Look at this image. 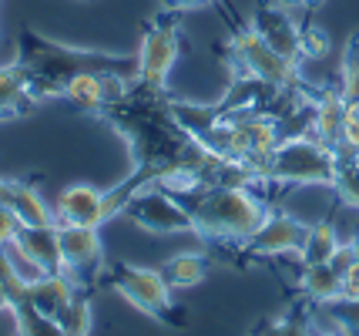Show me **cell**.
I'll list each match as a JSON object with an SVG mask.
<instances>
[{
    "label": "cell",
    "mask_w": 359,
    "mask_h": 336,
    "mask_svg": "<svg viewBox=\"0 0 359 336\" xmlns=\"http://www.w3.org/2000/svg\"><path fill=\"white\" fill-rule=\"evenodd\" d=\"M343 118H346V98L339 95V88L332 91H319L313 98V135L329 148H339L343 142Z\"/></svg>",
    "instance_id": "4fadbf2b"
},
{
    "label": "cell",
    "mask_w": 359,
    "mask_h": 336,
    "mask_svg": "<svg viewBox=\"0 0 359 336\" xmlns=\"http://www.w3.org/2000/svg\"><path fill=\"white\" fill-rule=\"evenodd\" d=\"M131 215V222L144 229V232H155V236H178V232H195V222L188 215L185 202L178 195L165 192V189H144L138 192L125 208Z\"/></svg>",
    "instance_id": "52a82bcc"
},
{
    "label": "cell",
    "mask_w": 359,
    "mask_h": 336,
    "mask_svg": "<svg viewBox=\"0 0 359 336\" xmlns=\"http://www.w3.org/2000/svg\"><path fill=\"white\" fill-rule=\"evenodd\" d=\"M27 81L31 95L37 101L44 98H61L64 84L81 74V71H97V74H125L138 78V58H121V54H104V51H84L71 44H57L44 34L24 31L20 34V58H17Z\"/></svg>",
    "instance_id": "6da1fadb"
},
{
    "label": "cell",
    "mask_w": 359,
    "mask_h": 336,
    "mask_svg": "<svg viewBox=\"0 0 359 336\" xmlns=\"http://www.w3.org/2000/svg\"><path fill=\"white\" fill-rule=\"evenodd\" d=\"M252 31L259 34L272 51H279L282 58L296 61L302 58V44H299V27L289 11H282L279 4H259L255 14H252Z\"/></svg>",
    "instance_id": "30bf717a"
},
{
    "label": "cell",
    "mask_w": 359,
    "mask_h": 336,
    "mask_svg": "<svg viewBox=\"0 0 359 336\" xmlns=\"http://www.w3.org/2000/svg\"><path fill=\"white\" fill-rule=\"evenodd\" d=\"M313 336H343V333H336V330H323V333H313Z\"/></svg>",
    "instance_id": "74e56055"
},
{
    "label": "cell",
    "mask_w": 359,
    "mask_h": 336,
    "mask_svg": "<svg viewBox=\"0 0 359 336\" xmlns=\"http://www.w3.org/2000/svg\"><path fill=\"white\" fill-rule=\"evenodd\" d=\"M353 262H356V256H353V246H349V242H339V249L332 253V259H329V266H332V269H336L339 276H343V272L349 269Z\"/></svg>",
    "instance_id": "1f68e13d"
},
{
    "label": "cell",
    "mask_w": 359,
    "mask_h": 336,
    "mask_svg": "<svg viewBox=\"0 0 359 336\" xmlns=\"http://www.w3.org/2000/svg\"><path fill=\"white\" fill-rule=\"evenodd\" d=\"M319 4H323V0H306V7H319Z\"/></svg>",
    "instance_id": "f35d334b"
},
{
    "label": "cell",
    "mask_w": 359,
    "mask_h": 336,
    "mask_svg": "<svg viewBox=\"0 0 359 336\" xmlns=\"http://www.w3.org/2000/svg\"><path fill=\"white\" fill-rule=\"evenodd\" d=\"M299 289L306 300L313 303H332L343 296V276L332 269L329 262H319V266H302V276H299Z\"/></svg>",
    "instance_id": "e0dca14e"
},
{
    "label": "cell",
    "mask_w": 359,
    "mask_h": 336,
    "mask_svg": "<svg viewBox=\"0 0 359 336\" xmlns=\"http://www.w3.org/2000/svg\"><path fill=\"white\" fill-rule=\"evenodd\" d=\"M78 289L81 286L71 279V276L57 272V276H44V279L31 283L27 293H24V300H27L31 306H37L41 313H47V316H57V313L64 309V303H67Z\"/></svg>",
    "instance_id": "9a60e30c"
},
{
    "label": "cell",
    "mask_w": 359,
    "mask_h": 336,
    "mask_svg": "<svg viewBox=\"0 0 359 336\" xmlns=\"http://www.w3.org/2000/svg\"><path fill=\"white\" fill-rule=\"evenodd\" d=\"M54 222L101 229V225L108 222L104 192L94 189V185H71V189H64V192L57 195V202H54Z\"/></svg>",
    "instance_id": "8fae6325"
},
{
    "label": "cell",
    "mask_w": 359,
    "mask_h": 336,
    "mask_svg": "<svg viewBox=\"0 0 359 336\" xmlns=\"http://www.w3.org/2000/svg\"><path fill=\"white\" fill-rule=\"evenodd\" d=\"M349 246H353V256L359 259V232H356V236H353V239H349Z\"/></svg>",
    "instance_id": "8d00e7d4"
},
{
    "label": "cell",
    "mask_w": 359,
    "mask_h": 336,
    "mask_svg": "<svg viewBox=\"0 0 359 336\" xmlns=\"http://www.w3.org/2000/svg\"><path fill=\"white\" fill-rule=\"evenodd\" d=\"M37 105V98L31 95V81L20 61L14 65H0V121L27 114Z\"/></svg>",
    "instance_id": "5bb4252c"
},
{
    "label": "cell",
    "mask_w": 359,
    "mask_h": 336,
    "mask_svg": "<svg viewBox=\"0 0 359 336\" xmlns=\"http://www.w3.org/2000/svg\"><path fill=\"white\" fill-rule=\"evenodd\" d=\"M108 283L128 303L155 316V320L168 323V326H185V309L172 303V286L165 283L161 269H144V266H128V262H118L108 269Z\"/></svg>",
    "instance_id": "277c9868"
},
{
    "label": "cell",
    "mask_w": 359,
    "mask_h": 336,
    "mask_svg": "<svg viewBox=\"0 0 359 336\" xmlns=\"http://www.w3.org/2000/svg\"><path fill=\"white\" fill-rule=\"evenodd\" d=\"M276 4H279L282 11H289V14H292V11H302V7H306V0H276Z\"/></svg>",
    "instance_id": "e575fe53"
},
{
    "label": "cell",
    "mask_w": 359,
    "mask_h": 336,
    "mask_svg": "<svg viewBox=\"0 0 359 336\" xmlns=\"http://www.w3.org/2000/svg\"><path fill=\"white\" fill-rule=\"evenodd\" d=\"M11 306H14V300H11V293L4 289V283H0V313H11Z\"/></svg>",
    "instance_id": "d590c367"
},
{
    "label": "cell",
    "mask_w": 359,
    "mask_h": 336,
    "mask_svg": "<svg viewBox=\"0 0 359 336\" xmlns=\"http://www.w3.org/2000/svg\"><path fill=\"white\" fill-rule=\"evenodd\" d=\"M17 242L24 246V253L47 272V276H57L64 272V259H61V229L57 225H20Z\"/></svg>",
    "instance_id": "7c38bea8"
},
{
    "label": "cell",
    "mask_w": 359,
    "mask_h": 336,
    "mask_svg": "<svg viewBox=\"0 0 359 336\" xmlns=\"http://www.w3.org/2000/svg\"><path fill=\"white\" fill-rule=\"evenodd\" d=\"M299 44H302V58H309V61H316V58H326L329 54V34L319 27V24H306V27H299Z\"/></svg>",
    "instance_id": "d4e9b609"
},
{
    "label": "cell",
    "mask_w": 359,
    "mask_h": 336,
    "mask_svg": "<svg viewBox=\"0 0 359 336\" xmlns=\"http://www.w3.org/2000/svg\"><path fill=\"white\" fill-rule=\"evenodd\" d=\"M343 148L359 155V101H346V118H343Z\"/></svg>",
    "instance_id": "83f0119b"
},
{
    "label": "cell",
    "mask_w": 359,
    "mask_h": 336,
    "mask_svg": "<svg viewBox=\"0 0 359 336\" xmlns=\"http://www.w3.org/2000/svg\"><path fill=\"white\" fill-rule=\"evenodd\" d=\"M343 296H349V300H359V259L343 272Z\"/></svg>",
    "instance_id": "d6a6232c"
},
{
    "label": "cell",
    "mask_w": 359,
    "mask_h": 336,
    "mask_svg": "<svg viewBox=\"0 0 359 336\" xmlns=\"http://www.w3.org/2000/svg\"><path fill=\"white\" fill-rule=\"evenodd\" d=\"M4 253H7V259H11V266H14V272L20 276V279H24V283H27V286H31V283H37V279H44V276H47V272L41 269V266H37V262H34V259L27 256V253H24V246H20L17 239L4 242Z\"/></svg>",
    "instance_id": "603a6c76"
},
{
    "label": "cell",
    "mask_w": 359,
    "mask_h": 336,
    "mask_svg": "<svg viewBox=\"0 0 359 336\" xmlns=\"http://www.w3.org/2000/svg\"><path fill=\"white\" fill-rule=\"evenodd\" d=\"M11 316H14V326H17V336H67L57 326L54 316L41 313L37 306H31L27 300H17L11 306Z\"/></svg>",
    "instance_id": "ffe728a7"
},
{
    "label": "cell",
    "mask_w": 359,
    "mask_h": 336,
    "mask_svg": "<svg viewBox=\"0 0 359 336\" xmlns=\"http://www.w3.org/2000/svg\"><path fill=\"white\" fill-rule=\"evenodd\" d=\"M309 236V222H299L289 212L269 208L266 219L249 239L242 242V259L245 256H299Z\"/></svg>",
    "instance_id": "9c48e42d"
},
{
    "label": "cell",
    "mask_w": 359,
    "mask_h": 336,
    "mask_svg": "<svg viewBox=\"0 0 359 336\" xmlns=\"http://www.w3.org/2000/svg\"><path fill=\"white\" fill-rule=\"evenodd\" d=\"M339 95L346 101H359V71H339Z\"/></svg>",
    "instance_id": "4dcf8cb0"
},
{
    "label": "cell",
    "mask_w": 359,
    "mask_h": 336,
    "mask_svg": "<svg viewBox=\"0 0 359 336\" xmlns=\"http://www.w3.org/2000/svg\"><path fill=\"white\" fill-rule=\"evenodd\" d=\"M205 272H208V256H202V253H182V256H172L161 266V276L172 289L198 286Z\"/></svg>",
    "instance_id": "ac0fdd59"
},
{
    "label": "cell",
    "mask_w": 359,
    "mask_h": 336,
    "mask_svg": "<svg viewBox=\"0 0 359 336\" xmlns=\"http://www.w3.org/2000/svg\"><path fill=\"white\" fill-rule=\"evenodd\" d=\"M332 316V326H343L346 333L359 336V300H349V296H339L332 303H323Z\"/></svg>",
    "instance_id": "cb8c5ba5"
},
{
    "label": "cell",
    "mask_w": 359,
    "mask_h": 336,
    "mask_svg": "<svg viewBox=\"0 0 359 336\" xmlns=\"http://www.w3.org/2000/svg\"><path fill=\"white\" fill-rule=\"evenodd\" d=\"M336 152V199L349 208H359V155L349 152V148H332Z\"/></svg>",
    "instance_id": "d6986e66"
},
{
    "label": "cell",
    "mask_w": 359,
    "mask_h": 336,
    "mask_svg": "<svg viewBox=\"0 0 359 336\" xmlns=\"http://www.w3.org/2000/svg\"><path fill=\"white\" fill-rule=\"evenodd\" d=\"M232 58H235V71H238V74H252V78L279 88V91L302 84V81H299L296 61H289V58H282L279 51H272L252 27H238V31H235Z\"/></svg>",
    "instance_id": "8992f818"
},
{
    "label": "cell",
    "mask_w": 359,
    "mask_h": 336,
    "mask_svg": "<svg viewBox=\"0 0 359 336\" xmlns=\"http://www.w3.org/2000/svg\"><path fill=\"white\" fill-rule=\"evenodd\" d=\"M161 4H165V11L182 14V11H198V7H208V4H215V0H161Z\"/></svg>",
    "instance_id": "836d02e7"
},
{
    "label": "cell",
    "mask_w": 359,
    "mask_h": 336,
    "mask_svg": "<svg viewBox=\"0 0 359 336\" xmlns=\"http://www.w3.org/2000/svg\"><path fill=\"white\" fill-rule=\"evenodd\" d=\"M0 283H4V289L11 293V300H24V293H27V283L20 279L14 272V266H11V259H7V253H4V246H0Z\"/></svg>",
    "instance_id": "4316f807"
},
{
    "label": "cell",
    "mask_w": 359,
    "mask_h": 336,
    "mask_svg": "<svg viewBox=\"0 0 359 336\" xmlns=\"http://www.w3.org/2000/svg\"><path fill=\"white\" fill-rule=\"evenodd\" d=\"M64 101L78 112L88 114H101L104 112V74L97 71H81L74 78L64 84Z\"/></svg>",
    "instance_id": "2e32d148"
},
{
    "label": "cell",
    "mask_w": 359,
    "mask_h": 336,
    "mask_svg": "<svg viewBox=\"0 0 359 336\" xmlns=\"http://www.w3.org/2000/svg\"><path fill=\"white\" fill-rule=\"evenodd\" d=\"M182 54V34H178V17L175 11H161V14L151 20V27L144 31L141 37V48H138V84L144 88H155L161 91L165 81L172 74L175 61Z\"/></svg>",
    "instance_id": "5b68a950"
},
{
    "label": "cell",
    "mask_w": 359,
    "mask_h": 336,
    "mask_svg": "<svg viewBox=\"0 0 359 336\" xmlns=\"http://www.w3.org/2000/svg\"><path fill=\"white\" fill-rule=\"evenodd\" d=\"M178 199L185 202L195 232L222 246H242L269 212L266 199L245 185H202Z\"/></svg>",
    "instance_id": "7a4b0ae2"
},
{
    "label": "cell",
    "mask_w": 359,
    "mask_h": 336,
    "mask_svg": "<svg viewBox=\"0 0 359 336\" xmlns=\"http://www.w3.org/2000/svg\"><path fill=\"white\" fill-rule=\"evenodd\" d=\"M57 326H61L67 336H91V303H88V296H84V289H78L64 309L54 316Z\"/></svg>",
    "instance_id": "7402d4cb"
},
{
    "label": "cell",
    "mask_w": 359,
    "mask_h": 336,
    "mask_svg": "<svg viewBox=\"0 0 359 336\" xmlns=\"http://www.w3.org/2000/svg\"><path fill=\"white\" fill-rule=\"evenodd\" d=\"M255 336H313L309 333V323L299 320V316H282V320H266L259 326Z\"/></svg>",
    "instance_id": "484cf974"
},
{
    "label": "cell",
    "mask_w": 359,
    "mask_h": 336,
    "mask_svg": "<svg viewBox=\"0 0 359 336\" xmlns=\"http://www.w3.org/2000/svg\"><path fill=\"white\" fill-rule=\"evenodd\" d=\"M336 249H339V236H336L332 222L309 225L306 246H302V253H299V266H319V262H329Z\"/></svg>",
    "instance_id": "44dd1931"
},
{
    "label": "cell",
    "mask_w": 359,
    "mask_h": 336,
    "mask_svg": "<svg viewBox=\"0 0 359 336\" xmlns=\"http://www.w3.org/2000/svg\"><path fill=\"white\" fill-rule=\"evenodd\" d=\"M17 232H20V219L7 206H0V246L17 239Z\"/></svg>",
    "instance_id": "f1b7e54d"
},
{
    "label": "cell",
    "mask_w": 359,
    "mask_h": 336,
    "mask_svg": "<svg viewBox=\"0 0 359 336\" xmlns=\"http://www.w3.org/2000/svg\"><path fill=\"white\" fill-rule=\"evenodd\" d=\"M266 185H332L336 182V152L309 135H285L269 159Z\"/></svg>",
    "instance_id": "3957f363"
},
{
    "label": "cell",
    "mask_w": 359,
    "mask_h": 336,
    "mask_svg": "<svg viewBox=\"0 0 359 336\" xmlns=\"http://www.w3.org/2000/svg\"><path fill=\"white\" fill-rule=\"evenodd\" d=\"M61 229L64 276H71L81 289H88L104 276V246L91 225H57Z\"/></svg>",
    "instance_id": "ba28073f"
},
{
    "label": "cell",
    "mask_w": 359,
    "mask_h": 336,
    "mask_svg": "<svg viewBox=\"0 0 359 336\" xmlns=\"http://www.w3.org/2000/svg\"><path fill=\"white\" fill-rule=\"evenodd\" d=\"M339 71H359V31L349 34V41H346L343 48V65Z\"/></svg>",
    "instance_id": "f546056e"
}]
</instances>
